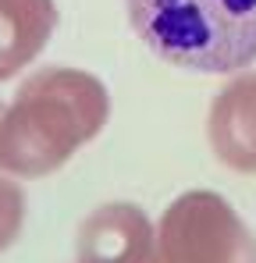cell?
Returning a JSON list of instances; mask_svg holds the SVG:
<instances>
[{"label": "cell", "instance_id": "obj_1", "mask_svg": "<svg viewBox=\"0 0 256 263\" xmlns=\"http://www.w3.org/2000/svg\"><path fill=\"white\" fill-rule=\"evenodd\" d=\"M111 118L107 86L82 68H36L0 107V171L32 181L61 171Z\"/></svg>", "mask_w": 256, "mask_h": 263}, {"label": "cell", "instance_id": "obj_2", "mask_svg": "<svg viewBox=\"0 0 256 263\" xmlns=\"http://www.w3.org/2000/svg\"><path fill=\"white\" fill-rule=\"evenodd\" d=\"M135 36L164 64L242 75L256 64V0H125Z\"/></svg>", "mask_w": 256, "mask_h": 263}, {"label": "cell", "instance_id": "obj_3", "mask_svg": "<svg viewBox=\"0 0 256 263\" xmlns=\"http://www.w3.org/2000/svg\"><path fill=\"white\" fill-rule=\"evenodd\" d=\"M153 260L157 263H256V235L221 192L189 189L157 220Z\"/></svg>", "mask_w": 256, "mask_h": 263}, {"label": "cell", "instance_id": "obj_4", "mask_svg": "<svg viewBox=\"0 0 256 263\" xmlns=\"http://www.w3.org/2000/svg\"><path fill=\"white\" fill-rule=\"evenodd\" d=\"M157 224L135 203H103L79 224L75 263H146Z\"/></svg>", "mask_w": 256, "mask_h": 263}, {"label": "cell", "instance_id": "obj_5", "mask_svg": "<svg viewBox=\"0 0 256 263\" xmlns=\"http://www.w3.org/2000/svg\"><path fill=\"white\" fill-rule=\"evenodd\" d=\"M207 139L228 171L256 175V75L242 71L213 96Z\"/></svg>", "mask_w": 256, "mask_h": 263}, {"label": "cell", "instance_id": "obj_6", "mask_svg": "<svg viewBox=\"0 0 256 263\" xmlns=\"http://www.w3.org/2000/svg\"><path fill=\"white\" fill-rule=\"evenodd\" d=\"M57 22V0H0V82L36 64Z\"/></svg>", "mask_w": 256, "mask_h": 263}, {"label": "cell", "instance_id": "obj_7", "mask_svg": "<svg viewBox=\"0 0 256 263\" xmlns=\"http://www.w3.org/2000/svg\"><path fill=\"white\" fill-rule=\"evenodd\" d=\"M22 224H25V192L11 175L0 171V253L14 246Z\"/></svg>", "mask_w": 256, "mask_h": 263}, {"label": "cell", "instance_id": "obj_8", "mask_svg": "<svg viewBox=\"0 0 256 263\" xmlns=\"http://www.w3.org/2000/svg\"><path fill=\"white\" fill-rule=\"evenodd\" d=\"M146 263H157V260H153V253H150V260H146Z\"/></svg>", "mask_w": 256, "mask_h": 263}, {"label": "cell", "instance_id": "obj_9", "mask_svg": "<svg viewBox=\"0 0 256 263\" xmlns=\"http://www.w3.org/2000/svg\"><path fill=\"white\" fill-rule=\"evenodd\" d=\"M0 107H4V103H0Z\"/></svg>", "mask_w": 256, "mask_h": 263}]
</instances>
